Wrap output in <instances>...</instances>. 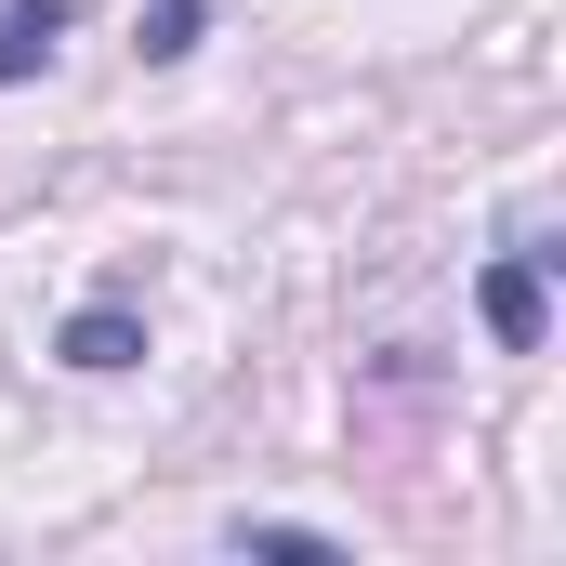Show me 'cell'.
Here are the masks:
<instances>
[{
  "label": "cell",
  "mask_w": 566,
  "mask_h": 566,
  "mask_svg": "<svg viewBox=\"0 0 566 566\" xmlns=\"http://www.w3.org/2000/svg\"><path fill=\"white\" fill-rule=\"evenodd\" d=\"M53 40H66V0H0V93L27 66H53Z\"/></svg>",
  "instance_id": "cell-2"
},
{
  "label": "cell",
  "mask_w": 566,
  "mask_h": 566,
  "mask_svg": "<svg viewBox=\"0 0 566 566\" xmlns=\"http://www.w3.org/2000/svg\"><path fill=\"white\" fill-rule=\"evenodd\" d=\"M133 356H145V329L119 303H80V316H66V369H133Z\"/></svg>",
  "instance_id": "cell-3"
},
{
  "label": "cell",
  "mask_w": 566,
  "mask_h": 566,
  "mask_svg": "<svg viewBox=\"0 0 566 566\" xmlns=\"http://www.w3.org/2000/svg\"><path fill=\"white\" fill-rule=\"evenodd\" d=\"M224 541H238V554H329V527H277V514H264V527H251V514H238V527H224Z\"/></svg>",
  "instance_id": "cell-4"
},
{
  "label": "cell",
  "mask_w": 566,
  "mask_h": 566,
  "mask_svg": "<svg viewBox=\"0 0 566 566\" xmlns=\"http://www.w3.org/2000/svg\"><path fill=\"white\" fill-rule=\"evenodd\" d=\"M541 264H554V251H541V238H514V251H501V264H488V329H501V343H514V356H527V343H541Z\"/></svg>",
  "instance_id": "cell-1"
}]
</instances>
